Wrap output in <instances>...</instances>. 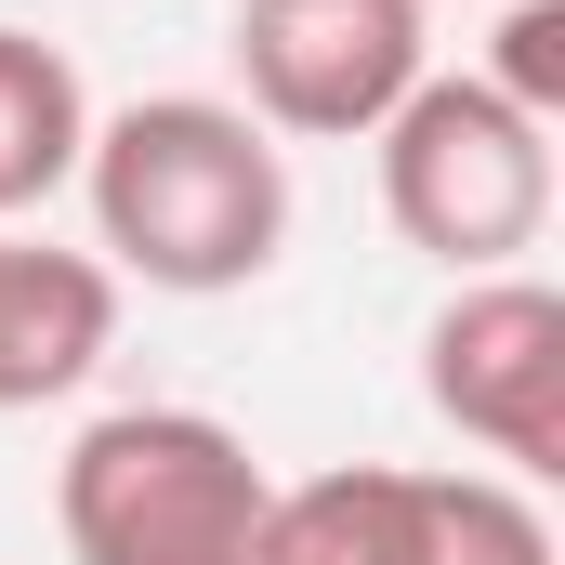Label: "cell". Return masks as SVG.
<instances>
[{
    "instance_id": "1",
    "label": "cell",
    "mask_w": 565,
    "mask_h": 565,
    "mask_svg": "<svg viewBox=\"0 0 565 565\" xmlns=\"http://www.w3.org/2000/svg\"><path fill=\"white\" fill-rule=\"evenodd\" d=\"M79 198H93V264L184 302L250 289L289 250V145L224 93H132L119 119H93Z\"/></svg>"
},
{
    "instance_id": "2",
    "label": "cell",
    "mask_w": 565,
    "mask_h": 565,
    "mask_svg": "<svg viewBox=\"0 0 565 565\" xmlns=\"http://www.w3.org/2000/svg\"><path fill=\"white\" fill-rule=\"evenodd\" d=\"M277 473L211 408H106L53 473L66 565H264Z\"/></svg>"
},
{
    "instance_id": "3",
    "label": "cell",
    "mask_w": 565,
    "mask_h": 565,
    "mask_svg": "<svg viewBox=\"0 0 565 565\" xmlns=\"http://www.w3.org/2000/svg\"><path fill=\"white\" fill-rule=\"evenodd\" d=\"M382 211L395 237L434 250L447 277H513V250H540L553 224V132L526 106H500L487 79H408V106L382 119Z\"/></svg>"
},
{
    "instance_id": "4",
    "label": "cell",
    "mask_w": 565,
    "mask_h": 565,
    "mask_svg": "<svg viewBox=\"0 0 565 565\" xmlns=\"http://www.w3.org/2000/svg\"><path fill=\"white\" fill-rule=\"evenodd\" d=\"M237 106L302 145H369L422 79V0H237Z\"/></svg>"
},
{
    "instance_id": "5",
    "label": "cell",
    "mask_w": 565,
    "mask_h": 565,
    "mask_svg": "<svg viewBox=\"0 0 565 565\" xmlns=\"http://www.w3.org/2000/svg\"><path fill=\"white\" fill-rule=\"evenodd\" d=\"M434 422L513 473H565V289L540 277H460L422 329Z\"/></svg>"
},
{
    "instance_id": "6",
    "label": "cell",
    "mask_w": 565,
    "mask_h": 565,
    "mask_svg": "<svg viewBox=\"0 0 565 565\" xmlns=\"http://www.w3.org/2000/svg\"><path fill=\"white\" fill-rule=\"evenodd\" d=\"M119 342V277L53 237H0V408H53L106 369Z\"/></svg>"
},
{
    "instance_id": "7",
    "label": "cell",
    "mask_w": 565,
    "mask_h": 565,
    "mask_svg": "<svg viewBox=\"0 0 565 565\" xmlns=\"http://www.w3.org/2000/svg\"><path fill=\"white\" fill-rule=\"evenodd\" d=\"M264 565H434V473L342 460L264 500Z\"/></svg>"
},
{
    "instance_id": "8",
    "label": "cell",
    "mask_w": 565,
    "mask_h": 565,
    "mask_svg": "<svg viewBox=\"0 0 565 565\" xmlns=\"http://www.w3.org/2000/svg\"><path fill=\"white\" fill-rule=\"evenodd\" d=\"M79 145H93L79 66H66L40 26H0V224H13V211H53V198L79 184Z\"/></svg>"
},
{
    "instance_id": "9",
    "label": "cell",
    "mask_w": 565,
    "mask_h": 565,
    "mask_svg": "<svg viewBox=\"0 0 565 565\" xmlns=\"http://www.w3.org/2000/svg\"><path fill=\"white\" fill-rule=\"evenodd\" d=\"M434 565H553V526L500 473H434Z\"/></svg>"
},
{
    "instance_id": "10",
    "label": "cell",
    "mask_w": 565,
    "mask_h": 565,
    "mask_svg": "<svg viewBox=\"0 0 565 565\" xmlns=\"http://www.w3.org/2000/svg\"><path fill=\"white\" fill-rule=\"evenodd\" d=\"M473 79L553 132L565 119V0H513V13H500V66H473Z\"/></svg>"
}]
</instances>
